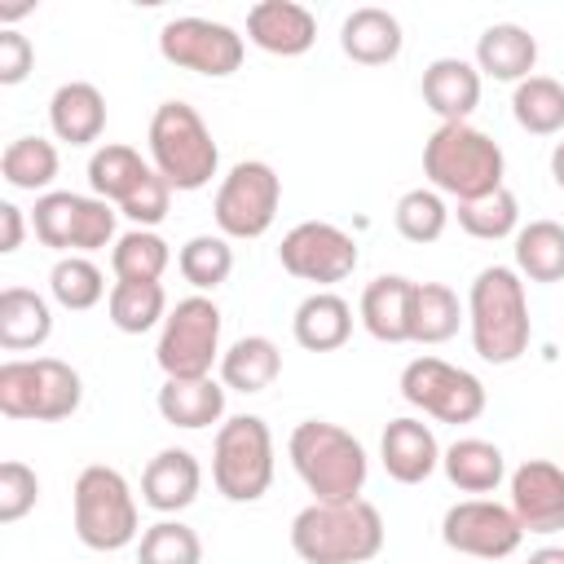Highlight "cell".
<instances>
[{"label":"cell","mask_w":564,"mask_h":564,"mask_svg":"<svg viewBox=\"0 0 564 564\" xmlns=\"http://www.w3.org/2000/svg\"><path fill=\"white\" fill-rule=\"evenodd\" d=\"M401 397L441 423H471L485 414V383L441 357H414L401 370Z\"/></svg>","instance_id":"12"},{"label":"cell","mask_w":564,"mask_h":564,"mask_svg":"<svg viewBox=\"0 0 564 564\" xmlns=\"http://www.w3.org/2000/svg\"><path fill=\"white\" fill-rule=\"evenodd\" d=\"M212 480L229 502H256L273 485V432L260 414H234L212 445Z\"/></svg>","instance_id":"9"},{"label":"cell","mask_w":564,"mask_h":564,"mask_svg":"<svg viewBox=\"0 0 564 564\" xmlns=\"http://www.w3.org/2000/svg\"><path fill=\"white\" fill-rule=\"evenodd\" d=\"M441 467L449 476L454 489L463 494H489L498 489V480L507 476V458L494 441H480V436H463L454 441L445 454H441Z\"/></svg>","instance_id":"30"},{"label":"cell","mask_w":564,"mask_h":564,"mask_svg":"<svg viewBox=\"0 0 564 564\" xmlns=\"http://www.w3.org/2000/svg\"><path fill=\"white\" fill-rule=\"evenodd\" d=\"M458 322H463V308L445 282H414V304H410L414 344H445L458 335Z\"/></svg>","instance_id":"31"},{"label":"cell","mask_w":564,"mask_h":564,"mask_svg":"<svg viewBox=\"0 0 564 564\" xmlns=\"http://www.w3.org/2000/svg\"><path fill=\"white\" fill-rule=\"evenodd\" d=\"M247 40L273 57H300L317 40V18L295 0H260L247 9Z\"/></svg>","instance_id":"18"},{"label":"cell","mask_w":564,"mask_h":564,"mask_svg":"<svg viewBox=\"0 0 564 564\" xmlns=\"http://www.w3.org/2000/svg\"><path fill=\"white\" fill-rule=\"evenodd\" d=\"M150 163L172 189H203L216 176L220 150L189 101H163L150 119Z\"/></svg>","instance_id":"5"},{"label":"cell","mask_w":564,"mask_h":564,"mask_svg":"<svg viewBox=\"0 0 564 564\" xmlns=\"http://www.w3.org/2000/svg\"><path fill=\"white\" fill-rule=\"evenodd\" d=\"M22 234H26V225H22V207L0 203V251H4V256L18 251V247H22Z\"/></svg>","instance_id":"44"},{"label":"cell","mask_w":564,"mask_h":564,"mask_svg":"<svg viewBox=\"0 0 564 564\" xmlns=\"http://www.w3.org/2000/svg\"><path fill=\"white\" fill-rule=\"evenodd\" d=\"M88 185H93L97 198H106L128 220H137V229L159 225L167 216V203H172V185L132 145H101V150H93Z\"/></svg>","instance_id":"8"},{"label":"cell","mask_w":564,"mask_h":564,"mask_svg":"<svg viewBox=\"0 0 564 564\" xmlns=\"http://www.w3.org/2000/svg\"><path fill=\"white\" fill-rule=\"evenodd\" d=\"M176 264H181V278H185L189 286L216 291V286L234 273V251H229L225 234H194V238L181 247Z\"/></svg>","instance_id":"37"},{"label":"cell","mask_w":564,"mask_h":564,"mask_svg":"<svg viewBox=\"0 0 564 564\" xmlns=\"http://www.w3.org/2000/svg\"><path fill=\"white\" fill-rule=\"evenodd\" d=\"M48 123L57 132V141L70 145H88L101 137L106 128V97L88 84V79H70L48 97Z\"/></svg>","instance_id":"26"},{"label":"cell","mask_w":564,"mask_h":564,"mask_svg":"<svg viewBox=\"0 0 564 564\" xmlns=\"http://www.w3.org/2000/svg\"><path fill=\"white\" fill-rule=\"evenodd\" d=\"M291 330H295V344L300 348H308V352H335L352 335V308L335 291H313V295L300 300V308L291 317Z\"/></svg>","instance_id":"23"},{"label":"cell","mask_w":564,"mask_h":564,"mask_svg":"<svg viewBox=\"0 0 564 564\" xmlns=\"http://www.w3.org/2000/svg\"><path fill=\"white\" fill-rule=\"evenodd\" d=\"M220 357V308L207 295L176 300L163 317L154 361L167 379H207Z\"/></svg>","instance_id":"10"},{"label":"cell","mask_w":564,"mask_h":564,"mask_svg":"<svg viewBox=\"0 0 564 564\" xmlns=\"http://www.w3.org/2000/svg\"><path fill=\"white\" fill-rule=\"evenodd\" d=\"M511 115L533 137H555L564 128V84L551 75H529L511 93Z\"/></svg>","instance_id":"32"},{"label":"cell","mask_w":564,"mask_h":564,"mask_svg":"<svg viewBox=\"0 0 564 564\" xmlns=\"http://www.w3.org/2000/svg\"><path fill=\"white\" fill-rule=\"evenodd\" d=\"M198 489H203V467H198V458H194L189 449H181V445L159 449V454L145 463V471H141V498H145V507H154V511H163V516L185 511V507L198 498Z\"/></svg>","instance_id":"19"},{"label":"cell","mask_w":564,"mask_h":564,"mask_svg":"<svg viewBox=\"0 0 564 564\" xmlns=\"http://www.w3.org/2000/svg\"><path fill=\"white\" fill-rule=\"evenodd\" d=\"M282 370V352L269 335H242L220 352V383L234 392H264Z\"/></svg>","instance_id":"28"},{"label":"cell","mask_w":564,"mask_h":564,"mask_svg":"<svg viewBox=\"0 0 564 564\" xmlns=\"http://www.w3.org/2000/svg\"><path fill=\"white\" fill-rule=\"evenodd\" d=\"M31 225H35V238L53 251H70V256H84V251H97L115 238V207L97 194H70V189H48L35 198V212H31Z\"/></svg>","instance_id":"11"},{"label":"cell","mask_w":564,"mask_h":564,"mask_svg":"<svg viewBox=\"0 0 564 564\" xmlns=\"http://www.w3.org/2000/svg\"><path fill=\"white\" fill-rule=\"evenodd\" d=\"M458 225H463L471 238H480V242H498V238L516 234V225H520V203H516V194L502 185V189H494V194H480V198H471V203H458Z\"/></svg>","instance_id":"38"},{"label":"cell","mask_w":564,"mask_h":564,"mask_svg":"<svg viewBox=\"0 0 564 564\" xmlns=\"http://www.w3.org/2000/svg\"><path fill=\"white\" fill-rule=\"evenodd\" d=\"M410 304H414V282L401 273H383L361 291V326L379 344H405L410 339Z\"/></svg>","instance_id":"22"},{"label":"cell","mask_w":564,"mask_h":564,"mask_svg":"<svg viewBox=\"0 0 564 564\" xmlns=\"http://www.w3.org/2000/svg\"><path fill=\"white\" fill-rule=\"evenodd\" d=\"M159 53L181 66V70H194V75H234L242 66V35L225 22H212V18H172L163 22L159 31Z\"/></svg>","instance_id":"14"},{"label":"cell","mask_w":564,"mask_h":564,"mask_svg":"<svg viewBox=\"0 0 564 564\" xmlns=\"http://www.w3.org/2000/svg\"><path fill=\"white\" fill-rule=\"evenodd\" d=\"M48 335H53V313L44 295L26 286H4L0 291V348L26 352V348H40Z\"/></svg>","instance_id":"27"},{"label":"cell","mask_w":564,"mask_h":564,"mask_svg":"<svg viewBox=\"0 0 564 564\" xmlns=\"http://www.w3.org/2000/svg\"><path fill=\"white\" fill-rule=\"evenodd\" d=\"M35 498H40L35 471H31L26 463H18V458L0 463V524L22 520V516L35 507Z\"/></svg>","instance_id":"42"},{"label":"cell","mask_w":564,"mask_h":564,"mask_svg":"<svg viewBox=\"0 0 564 564\" xmlns=\"http://www.w3.org/2000/svg\"><path fill=\"white\" fill-rule=\"evenodd\" d=\"M524 564H564V546H542V551H533Z\"/></svg>","instance_id":"45"},{"label":"cell","mask_w":564,"mask_h":564,"mask_svg":"<svg viewBox=\"0 0 564 564\" xmlns=\"http://www.w3.org/2000/svg\"><path fill=\"white\" fill-rule=\"evenodd\" d=\"M441 538L449 551L458 555H476V560H507L524 529L516 520L511 507L502 502H489V498H467V502H454L441 520Z\"/></svg>","instance_id":"15"},{"label":"cell","mask_w":564,"mask_h":564,"mask_svg":"<svg viewBox=\"0 0 564 564\" xmlns=\"http://www.w3.org/2000/svg\"><path fill=\"white\" fill-rule=\"evenodd\" d=\"M35 48L22 31H0V84H22L31 75Z\"/></svg>","instance_id":"43"},{"label":"cell","mask_w":564,"mask_h":564,"mask_svg":"<svg viewBox=\"0 0 564 564\" xmlns=\"http://www.w3.org/2000/svg\"><path fill=\"white\" fill-rule=\"evenodd\" d=\"M516 269L529 282H560L564 278V225L529 220L516 229Z\"/></svg>","instance_id":"33"},{"label":"cell","mask_w":564,"mask_h":564,"mask_svg":"<svg viewBox=\"0 0 564 564\" xmlns=\"http://www.w3.org/2000/svg\"><path fill=\"white\" fill-rule=\"evenodd\" d=\"M70 511H75V533L88 551H123L141 533L137 498H132L123 471H115L106 463H93L75 476Z\"/></svg>","instance_id":"7"},{"label":"cell","mask_w":564,"mask_h":564,"mask_svg":"<svg viewBox=\"0 0 564 564\" xmlns=\"http://www.w3.org/2000/svg\"><path fill=\"white\" fill-rule=\"evenodd\" d=\"M551 176H555V185L564 189V141L551 150Z\"/></svg>","instance_id":"46"},{"label":"cell","mask_w":564,"mask_h":564,"mask_svg":"<svg viewBox=\"0 0 564 564\" xmlns=\"http://www.w3.org/2000/svg\"><path fill=\"white\" fill-rule=\"evenodd\" d=\"M159 414L172 427H207L225 414V388L212 375L207 379H163Z\"/></svg>","instance_id":"29"},{"label":"cell","mask_w":564,"mask_h":564,"mask_svg":"<svg viewBox=\"0 0 564 564\" xmlns=\"http://www.w3.org/2000/svg\"><path fill=\"white\" fill-rule=\"evenodd\" d=\"M79 370L62 357H13L0 366V414L57 423L79 410Z\"/></svg>","instance_id":"6"},{"label":"cell","mask_w":564,"mask_h":564,"mask_svg":"<svg viewBox=\"0 0 564 564\" xmlns=\"http://www.w3.org/2000/svg\"><path fill=\"white\" fill-rule=\"evenodd\" d=\"M423 101L441 123H467V115L480 106V70L463 57H436L423 70Z\"/></svg>","instance_id":"21"},{"label":"cell","mask_w":564,"mask_h":564,"mask_svg":"<svg viewBox=\"0 0 564 564\" xmlns=\"http://www.w3.org/2000/svg\"><path fill=\"white\" fill-rule=\"evenodd\" d=\"M0 172H4V181H9L13 189H26V194L48 189L53 176H57V150H53V141H44V137H18V141L4 145Z\"/></svg>","instance_id":"35"},{"label":"cell","mask_w":564,"mask_h":564,"mask_svg":"<svg viewBox=\"0 0 564 564\" xmlns=\"http://www.w3.org/2000/svg\"><path fill=\"white\" fill-rule=\"evenodd\" d=\"M167 260L172 251L154 229H128L123 238H115V251H110V269L119 282H159Z\"/></svg>","instance_id":"36"},{"label":"cell","mask_w":564,"mask_h":564,"mask_svg":"<svg viewBox=\"0 0 564 564\" xmlns=\"http://www.w3.org/2000/svg\"><path fill=\"white\" fill-rule=\"evenodd\" d=\"M379 454H383L388 476L401 480V485H419L441 467V445H436L432 427L419 423V419H392L383 427Z\"/></svg>","instance_id":"20"},{"label":"cell","mask_w":564,"mask_h":564,"mask_svg":"<svg viewBox=\"0 0 564 564\" xmlns=\"http://www.w3.org/2000/svg\"><path fill=\"white\" fill-rule=\"evenodd\" d=\"M339 48L361 66H383L401 53V22L379 4H361L344 18Z\"/></svg>","instance_id":"24"},{"label":"cell","mask_w":564,"mask_h":564,"mask_svg":"<svg viewBox=\"0 0 564 564\" xmlns=\"http://www.w3.org/2000/svg\"><path fill=\"white\" fill-rule=\"evenodd\" d=\"M392 220H397V234L405 242H436L445 234V225H449V212H445V203H441L436 189H423L419 185V189H405L397 198Z\"/></svg>","instance_id":"41"},{"label":"cell","mask_w":564,"mask_h":564,"mask_svg":"<svg viewBox=\"0 0 564 564\" xmlns=\"http://www.w3.org/2000/svg\"><path fill=\"white\" fill-rule=\"evenodd\" d=\"M291 546L304 564H366L383 551V516L366 498L308 502L291 520Z\"/></svg>","instance_id":"1"},{"label":"cell","mask_w":564,"mask_h":564,"mask_svg":"<svg viewBox=\"0 0 564 564\" xmlns=\"http://www.w3.org/2000/svg\"><path fill=\"white\" fill-rule=\"evenodd\" d=\"M278 260L291 278L330 286V282H344L357 269V242L330 220H304L282 238Z\"/></svg>","instance_id":"16"},{"label":"cell","mask_w":564,"mask_h":564,"mask_svg":"<svg viewBox=\"0 0 564 564\" xmlns=\"http://www.w3.org/2000/svg\"><path fill=\"white\" fill-rule=\"evenodd\" d=\"M291 467L308 485L313 502H348L361 498L366 485V449L352 432L326 419H304L291 432Z\"/></svg>","instance_id":"3"},{"label":"cell","mask_w":564,"mask_h":564,"mask_svg":"<svg viewBox=\"0 0 564 564\" xmlns=\"http://www.w3.org/2000/svg\"><path fill=\"white\" fill-rule=\"evenodd\" d=\"M467 322H471V348L494 366H511L533 339L520 273L507 264L480 269L467 295Z\"/></svg>","instance_id":"2"},{"label":"cell","mask_w":564,"mask_h":564,"mask_svg":"<svg viewBox=\"0 0 564 564\" xmlns=\"http://www.w3.org/2000/svg\"><path fill=\"white\" fill-rule=\"evenodd\" d=\"M511 511L524 533H560L564 529V467L546 458H529L511 471Z\"/></svg>","instance_id":"17"},{"label":"cell","mask_w":564,"mask_h":564,"mask_svg":"<svg viewBox=\"0 0 564 564\" xmlns=\"http://www.w3.org/2000/svg\"><path fill=\"white\" fill-rule=\"evenodd\" d=\"M110 322L123 335H145L150 326H159L167 317V295L159 282H115L110 286Z\"/></svg>","instance_id":"34"},{"label":"cell","mask_w":564,"mask_h":564,"mask_svg":"<svg viewBox=\"0 0 564 564\" xmlns=\"http://www.w3.org/2000/svg\"><path fill=\"white\" fill-rule=\"evenodd\" d=\"M137 564H203V542L181 520H159L137 542Z\"/></svg>","instance_id":"40"},{"label":"cell","mask_w":564,"mask_h":564,"mask_svg":"<svg viewBox=\"0 0 564 564\" xmlns=\"http://www.w3.org/2000/svg\"><path fill=\"white\" fill-rule=\"evenodd\" d=\"M533 62H538V40L520 22H494L476 40V70H485L494 79L520 84V79H529Z\"/></svg>","instance_id":"25"},{"label":"cell","mask_w":564,"mask_h":564,"mask_svg":"<svg viewBox=\"0 0 564 564\" xmlns=\"http://www.w3.org/2000/svg\"><path fill=\"white\" fill-rule=\"evenodd\" d=\"M48 291H53V300L62 308L84 313V308H93L106 295V278H101V269L88 256H62L53 264V273H48Z\"/></svg>","instance_id":"39"},{"label":"cell","mask_w":564,"mask_h":564,"mask_svg":"<svg viewBox=\"0 0 564 564\" xmlns=\"http://www.w3.org/2000/svg\"><path fill=\"white\" fill-rule=\"evenodd\" d=\"M282 203V181L269 163L260 159H242L229 167V176L216 189V225L225 238H260Z\"/></svg>","instance_id":"13"},{"label":"cell","mask_w":564,"mask_h":564,"mask_svg":"<svg viewBox=\"0 0 564 564\" xmlns=\"http://www.w3.org/2000/svg\"><path fill=\"white\" fill-rule=\"evenodd\" d=\"M502 167L507 163L498 141L471 123H441L423 145L427 181L436 185V194H449L458 203L502 189Z\"/></svg>","instance_id":"4"}]
</instances>
